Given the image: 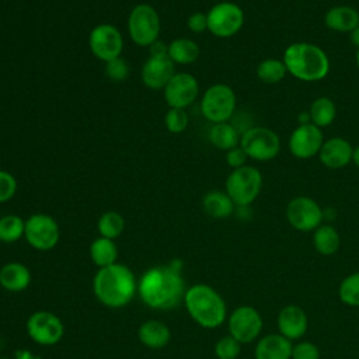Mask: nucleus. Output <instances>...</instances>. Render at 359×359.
I'll return each instance as SVG.
<instances>
[{"instance_id": "obj_1", "label": "nucleus", "mask_w": 359, "mask_h": 359, "mask_svg": "<svg viewBox=\"0 0 359 359\" xmlns=\"http://www.w3.org/2000/svg\"><path fill=\"white\" fill-rule=\"evenodd\" d=\"M185 290L182 262L180 259L151 266L137 279V294L143 304L153 310L177 307L182 303Z\"/></svg>"}, {"instance_id": "obj_2", "label": "nucleus", "mask_w": 359, "mask_h": 359, "mask_svg": "<svg viewBox=\"0 0 359 359\" xmlns=\"http://www.w3.org/2000/svg\"><path fill=\"white\" fill-rule=\"evenodd\" d=\"M93 293L102 306L122 309L137 294V279L128 265L115 262L97 269L93 278Z\"/></svg>"}, {"instance_id": "obj_3", "label": "nucleus", "mask_w": 359, "mask_h": 359, "mask_svg": "<svg viewBox=\"0 0 359 359\" xmlns=\"http://www.w3.org/2000/svg\"><path fill=\"white\" fill-rule=\"evenodd\" d=\"M189 317L202 328L215 330L227 320V304L210 285L195 283L187 287L182 300Z\"/></svg>"}, {"instance_id": "obj_4", "label": "nucleus", "mask_w": 359, "mask_h": 359, "mask_svg": "<svg viewBox=\"0 0 359 359\" xmlns=\"http://www.w3.org/2000/svg\"><path fill=\"white\" fill-rule=\"evenodd\" d=\"M282 60L285 62L289 74L307 83L325 79L331 67L325 50L310 42L290 43L285 49Z\"/></svg>"}, {"instance_id": "obj_5", "label": "nucleus", "mask_w": 359, "mask_h": 359, "mask_svg": "<svg viewBox=\"0 0 359 359\" xmlns=\"http://www.w3.org/2000/svg\"><path fill=\"white\" fill-rule=\"evenodd\" d=\"M262 174L254 165H243L233 170L224 184V191L236 206H250L261 194Z\"/></svg>"}, {"instance_id": "obj_6", "label": "nucleus", "mask_w": 359, "mask_h": 359, "mask_svg": "<svg viewBox=\"0 0 359 359\" xmlns=\"http://www.w3.org/2000/svg\"><path fill=\"white\" fill-rule=\"evenodd\" d=\"M161 21L157 10L147 3L135 6L128 17V31L133 43L149 48L158 41Z\"/></svg>"}, {"instance_id": "obj_7", "label": "nucleus", "mask_w": 359, "mask_h": 359, "mask_svg": "<svg viewBox=\"0 0 359 359\" xmlns=\"http://www.w3.org/2000/svg\"><path fill=\"white\" fill-rule=\"evenodd\" d=\"M237 107L234 90L224 84L216 83L210 86L201 98V112L206 121L213 123L229 122Z\"/></svg>"}, {"instance_id": "obj_8", "label": "nucleus", "mask_w": 359, "mask_h": 359, "mask_svg": "<svg viewBox=\"0 0 359 359\" xmlns=\"http://www.w3.org/2000/svg\"><path fill=\"white\" fill-rule=\"evenodd\" d=\"M150 48L149 57L142 66V81L147 88L163 90L175 74L174 62L168 57V45L156 41Z\"/></svg>"}, {"instance_id": "obj_9", "label": "nucleus", "mask_w": 359, "mask_h": 359, "mask_svg": "<svg viewBox=\"0 0 359 359\" xmlns=\"http://www.w3.org/2000/svg\"><path fill=\"white\" fill-rule=\"evenodd\" d=\"M240 146L255 161H269L280 151V139L273 129L266 126H251L241 133Z\"/></svg>"}, {"instance_id": "obj_10", "label": "nucleus", "mask_w": 359, "mask_h": 359, "mask_svg": "<svg viewBox=\"0 0 359 359\" xmlns=\"http://www.w3.org/2000/svg\"><path fill=\"white\" fill-rule=\"evenodd\" d=\"M24 238L36 251H50L60 240V227L48 213H34L25 220Z\"/></svg>"}, {"instance_id": "obj_11", "label": "nucleus", "mask_w": 359, "mask_h": 359, "mask_svg": "<svg viewBox=\"0 0 359 359\" xmlns=\"http://www.w3.org/2000/svg\"><path fill=\"white\" fill-rule=\"evenodd\" d=\"M226 323L229 334L241 344H251L257 341L264 328L261 313L250 304H241L231 310Z\"/></svg>"}, {"instance_id": "obj_12", "label": "nucleus", "mask_w": 359, "mask_h": 359, "mask_svg": "<svg viewBox=\"0 0 359 359\" xmlns=\"http://www.w3.org/2000/svg\"><path fill=\"white\" fill-rule=\"evenodd\" d=\"M28 337L38 345L52 346L62 341L65 335L63 321L49 310H36L29 314L25 323Z\"/></svg>"}, {"instance_id": "obj_13", "label": "nucleus", "mask_w": 359, "mask_h": 359, "mask_svg": "<svg viewBox=\"0 0 359 359\" xmlns=\"http://www.w3.org/2000/svg\"><path fill=\"white\" fill-rule=\"evenodd\" d=\"M208 15V31L217 38H230L244 25V11L233 1H220L210 7Z\"/></svg>"}, {"instance_id": "obj_14", "label": "nucleus", "mask_w": 359, "mask_h": 359, "mask_svg": "<svg viewBox=\"0 0 359 359\" xmlns=\"http://www.w3.org/2000/svg\"><path fill=\"white\" fill-rule=\"evenodd\" d=\"M324 210L310 196H294L286 205V220L297 231H314L323 224Z\"/></svg>"}, {"instance_id": "obj_15", "label": "nucleus", "mask_w": 359, "mask_h": 359, "mask_svg": "<svg viewBox=\"0 0 359 359\" xmlns=\"http://www.w3.org/2000/svg\"><path fill=\"white\" fill-rule=\"evenodd\" d=\"M88 46L97 59L107 63L121 56L123 49V38L115 25L104 22L91 29L88 35Z\"/></svg>"}, {"instance_id": "obj_16", "label": "nucleus", "mask_w": 359, "mask_h": 359, "mask_svg": "<svg viewBox=\"0 0 359 359\" xmlns=\"http://www.w3.org/2000/svg\"><path fill=\"white\" fill-rule=\"evenodd\" d=\"M324 140L323 129L313 123H303L297 125L290 133L287 147L290 154L296 158L307 160L318 156Z\"/></svg>"}, {"instance_id": "obj_17", "label": "nucleus", "mask_w": 359, "mask_h": 359, "mask_svg": "<svg viewBox=\"0 0 359 359\" xmlns=\"http://www.w3.org/2000/svg\"><path fill=\"white\" fill-rule=\"evenodd\" d=\"M164 101L170 108L189 107L199 95V83L191 73H175L163 88Z\"/></svg>"}, {"instance_id": "obj_18", "label": "nucleus", "mask_w": 359, "mask_h": 359, "mask_svg": "<svg viewBox=\"0 0 359 359\" xmlns=\"http://www.w3.org/2000/svg\"><path fill=\"white\" fill-rule=\"evenodd\" d=\"M278 332L287 339L299 341L309 328V318L306 311L297 304H286L283 306L276 317Z\"/></svg>"}, {"instance_id": "obj_19", "label": "nucleus", "mask_w": 359, "mask_h": 359, "mask_svg": "<svg viewBox=\"0 0 359 359\" xmlns=\"http://www.w3.org/2000/svg\"><path fill=\"white\" fill-rule=\"evenodd\" d=\"M352 151L353 147L346 139L341 136H334L324 140L318 153V158L321 164L327 168L338 170L344 168L352 161Z\"/></svg>"}, {"instance_id": "obj_20", "label": "nucleus", "mask_w": 359, "mask_h": 359, "mask_svg": "<svg viewBox=\"0 0 359 359\" xmlns=\"http://www.w3.org/2000/svg\"><path fill=\"white\" fill-rule=\"evenodd\" d=\"M293 342L279 332L259 337L254 346V359H292Z\"/></svg>"}, {"instance_id": "obj_21", "label": "nucleus", "mask_w": 359, "mask_h": 359, "mask_svg": "<svg viewBox=\"0 0 359 359\" xmlns=\"http://www.w3.org/2000/svg\"><path fill=\"white\" fill-rule=\"evenodd\" d=\"M137 338L143 346L158 351L168 345L171 339V330L164 321L151 318L143 321L139 325Z\"/></svg>"}, {"instance_id": "obj_22", "label": "nucleus", "mask_w": 359, "mask_h": 359, "mask_svg": "<svg viewBox=\"0 0 359 359\" xmlns=\"http://www.w3.org/2000/svg\"><path fill=\"white\" fill-rule=\"evenodd\" d=\"M29 268L17 261L6 262L0 266V286L10 293L24 292L31 285Z\"/></svg>"}, {"instance_id": "obj_23", "label": "nucleus", "mask_w": 359, "mask_h": 359, "mask_svg": "<svg viewBox=\"0 0 359 359\" xmlns=\"http://www.w3.org/2000/svg\"><path fill=\"white\" fill-rule=\"evenodd\" d=\"M324 24L331 31L351 34L359 25V11L346 4L334 6L325 13Z\"/></svg>"}, {"instance_id": "obj_24", "label": "nucleus", "mask_w": 359, "mask_h": 359, "mask_svg": "<svg viewBox=\"0 0 359 359\" xmlns=\"http://www.w3.org/2000/svg\"><path fill=\"white\" fill-rule=\"evenodd\" d=\"M202 209L212 219H227L234 213L236 205L226 191H209L202 198Z\"/></svg>"}, {"instance_id": "obj_25", "label": "nucleus", "mask_w": 359, "mask_h": 359, "mask_svg": "<svg viewBox=\"0 0 359 359\" xmlns=\"http://www.w3.org/2000/svg\"><path fill=\"white\" fill-rule=\"evenodd\" d=\"M208 139L210 144H213L216 149L229 151L230 149L240 144L241 135L233 123L222 122V123H213L210 126L208 132Z\"/></svg>"}, {"instance_id": "obj_26", "label": "nucleus", "mask_w": 359, "mask_h": 359, "mask_svg": "<svg viewBox=\"0 0 359 359\" xmlns=\"http://www.w3.org/2000/svg\"><path fill=\"white\" fill-rule=\"evenodd\" d=\"M90 259L97 268L109 266L118 262V247L115 240L98 236L94 238L88 248Z\"/></svg>"}, {"instance_id": "obj_27", "label": "nucleus", "mask_w": 359, "mask_h": 359, "mask_svg": "<svg viewBox=\"0 0 359 359\" xmlns=\"http://www.w3.org/2000/svg\"><path fill=\"white\" fill-rule=\"evenodd\" d=\"M339 244V233L330 223H323L313 231V247L318 254L324 257L334 255L338 251Z\"/></svg>"}, {"instance_id": "obj_28", "label": "nucleus", "mask_w": 359, "mask_h": 359, "mask_svg": "<svg viewBox=\"0 0 359 359\" xmlns=\"http://www.w3.org/2000/svg\"><path fill=\"white\" fill-rule=\"evenodd\" d=\"M310 122L320 129L330 126L337 118V105L335 102L325 95L317 97L309 107Z\"/></svg>"}, {"instance_id": "obj_29", "label": "nucleus", "mask_w": 359, "mask_h": 359, "mask_svg": "<svg viewBox=\"0 0 359 359\" xmlns=\"http://www.w3.org/2000/svg\"><path fill=\"white\" fill-rule=\"evenodd\" d=\"M199 45L189 38H177L168 43V57L178 65H191L199 57Z\"/></svg>"}, {"instance_id": "obj_30", "label": "nucleus", "mask_w": 359, "mask_h": 359, "mask_svg": "<svg viewBox=\"0 0 359 359\" xmlns=\"http://www.w3.org/2000/svg\"><path fill=\"white\" fill-rule=\"evenodd\" d=\"M287 74L286 65L282 59L268 57L258 63L257 66V77L264 84H276L285 79Z\"/></svg>"}, {"instance_id": "obj_31", "label": "nucleus", "mask_w": 359, "mask_h": 359, "mask_svg": "<svg viewBox=\"0 0 359 359\" xmlns=\"http://www.w3.org/2000/svg\"><path fill=\"white\" fill-rule=\"evenodd\" d=\"M97 230L101 237L116 240L125 230V219L115 210L104 212L97 222Z\"/></svg>"}, {"instance_id": "obj_32", "label": "nucleus", "mask_w": 359, "mask_h": 359, "mask_svg": "<svg viewBox=\"0 0 359 359\" xmlns=\"http://www.w3.org/2000/svg\"><path fill=\"white\" fill-rule=\"evenodd\" d=\"M25 220L17 215H6L0 217V241L15 243L24 237Z\"/></svg>"}, {"instance_id": "obj_33", "label": "nucleus", "mask_w": 359, "mask_h": 359, "mask_svg": "<svg viewBox=\"0 0 359 359\" xmlns=\"http://www.w3.org/2000/svg\"><path fill=\"white\" fill-rule=\"evenodd\" d=\"M338 297L349 307H359V272H352L341 280Z\"/></svg>"}, {"instance_id": "obj_34", "label": "nucleus", "mask_w": 359, "mask_h": 359, "mask_svg": "<svg viewBox=\"0 0 359 359\" xmlns=\"http://www.w3.org/2000/svg\"><path fill=\"white\" fill-rule=\"evenodd\" d=\"M241 342L233 338L230 334L223 335L215 344L213 352L216 359H237L241 353Z\"/></svg>"}, {"instance_id": "obj_35", "label": "nucleus", "mask_w": 359, "mask_h": 359, "mask_svg": "<svg viewBox=\"0 0 359 359\" xmlns=\"http://www.w3.org/2000/svg\"><path fill=\"white\" fill-rule=\"evenodd\" d=\"M188 114L182 108H170L164 116V125L171 133H182L188 128Z\"/></svg>"}, {"instance_id": "obj_36", "label": "nucleus", "mask_w": 359, "mask_h": 359, "mask_svg": "<svg viewBox=\"0 0 359 359\" xmlns=\"http://www.w3.org/2000/svg\"><path fill=\"white\" fill-rule=\"evenodd\" d=\"M105 74L109 80L119 83L129 76V66L123 57H116L105 63Z\"/></svg>"}, {"instance_id": "obj_37", "label": "nucleus", "mask_w": 359, "mask_h": 359, "mask_svg": "<svg viewBox=\"0 0 359 359\" xmlns=\"http://www.w3.org/2000/svg\"><path fill=\"white\" fill-rule=\"evenodd\" d=\"M17 188L18 184L15 177L6 170H0V203L13 199L17 192Z\"/></svg>"}, {"instance_id": "obj_38", "label": "nucleus", "mask_w": 359, "mask_h": 359, "mask_svg": "<svg viewBox=\"0 0 359 359\" xmlns=\"http://www.w3.org/2000/svg\"><path fill=\"white\" fill-rule=\"evenodd\" d=\"M292 359H320V349L311 341H299L293 344Z\"/></svg>"}, {"instance_id": "obj_39", "label": "nucleus", "mask_w": 359, "mask_h": 359, "mask_svg": "<svg viewBox=\"0 0 359 359\" xmlns=\"http://www.w3.org/2000/svg\"><path fill=\"white\" fill-rule=\"evenodd\" d=\"M187 27L194 34H202L208 31V15L206 13L196 11L192 13L187 20Z\"/></svg>"}, {"instance_id": "obj_40", "label": "nucleus", "mask_w": 359, "mask_h": 359, "mask_svg": "<svg viewBox=\"0 0 359 359\" xmlns=\"http://www.w3.org/2000/svg\"><path fill=\"white\" fill-rule=\"evenodd\" d=\"M247 160H248V156L245 154V151L241 149L240 144L230 149L229 151H226V163L233 170L247 165Z\"/></svg>"}, {"instance_id": "obj_41", "label": "nucleus", "mask_w": 359, "mask_h": 359, "mask_svg": "<svg viewBox=\"0 0 359 359\" xmlns=\"http://www.w3.org/2000/svg\"><path fill=\"white\" fill-rule=\"evenodd\" d=\"M349 36H351V42L359 49V25L349 34Z\"/></svg>"}, {"instance_id": "obj_42", "label": "nucleus", "mask_w": 359, "mask_h": 359, "mask_svg": "<svg viewBox=\"0 0 359 359\" xmlns=\"http://www.w3.org/2000/svg\"><path fill=\"white\" fill-rule=\"evenodd\" d=\"M352 163L359 167V146L353 147V151H352Z\"/></svg>"}, {"instance_id": "obj_43", "label": "nucleus", "mask_w": 359, "mask_h": 359, "mask_svg": "<svg viewBox=\"0 0 359 359\" xmlns=\"http://www.w3.org/2000/svg\"><path fill=\"white\" fill-rule=\"evenodd\" d=\"M355 62H356V66L359 69V49L356 50V55H355Z\"/></svg>"}]
</instances>
